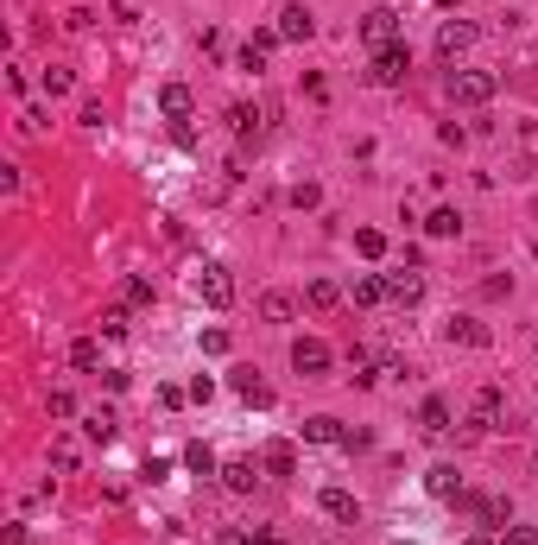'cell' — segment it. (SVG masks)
<instances>
[{"label":"cell","mask_w":538,"mask_h":545,"mask_svg":"<svg viewBox=\"0 0 538 545\" xmlns=\"http://www.w3.org/2000/svg\"><path fill=\"white\" fill-rule=\"evenodd\" d=\"M355 248H361L368 261H381V254H387V235H381V229H355Z\"/></svg>","instance_id":"30"},{"label":"cell","mask_w":538,"mask_h":545,"mask_svg":"<svg viewBox=\"0 0 538 545\" xmlns=\"http://www.w3.org/2000/svg\"><path fill=\"white\" fill-rule=\"evenodd\" d=\"M228 128H235V139H260V115H254L248 102H235V108H228Z\"/></svg>","instance_id":"23"},{"label":"cell","mask_w":538,"mask_h":545,"mask_svg":"<svg viewBox=\"0 0 538 545\" xmlns=\"http://www.w3.org/2000/svg\"><path fill=\"white\" fill-rule=\"evenodd\" d=\"M235 394H241L248 406H272V387L254 375V368H235Z\"/></svg>","instance_id":"15"},{"label":"cell","mask_w":538,"mask_h":545,"mask_svg":"<svg viewBox=\"0 0 538 545\" xmlns=\"http://www.w3.org/2000/svg\"><path fill=\"white\" fill-rule=\"evenodd\" d=\"M424 229H431L437 242H450V235H462V216H456V210H431V216H424Z\"/></svg>","instance_id":"24"},{"label":"cell","mask_w":538,"mask_h":545,"mask_svg":"<svg viewBox=\"0 0 538 545\" xmlns=\"http://www.w3.org/2000/svg\"><path fill=\"white\" fill-rule=\"evenodd\" d=\"M469 545H501V533H475V540H469Z\"/></svg>","instance_id":"37"},{"label":"cell","mask_w":538,"mask_h":545,"mask_svg":"<svg viewBox=\"0 0 538 545\" xmlns=\"http://www.w3.org/2000/svg\"><path fill=\"white\" fill-rule=\"evenodd\" d=\"M310 32H317L310 6H285V13H279V38H285V45H304Z\"/></svg>","instance_id":"10"},{"label":"cell","mask_w":538,"mask_h":545,"mask_svg":"<svg viewBox=\"0 0 538 545\" xmlns=\"http://www.w3.org/2000/svg\"><path fill=\"white\" fill-rule=\"evenodd\" d=\"M501 545H538L533 527H501Z\"/></svg>","instance_id":"35"},{"label":"cell","mask_w":538,"mask_h":545,"mask_svg":"<svg viewBox=\"0 0 538 545\" xmlns=\"http://www.w3.org/2000/svg\"><path fill=\"white\" fill-rule=\"evenodd\" d=\"M260 469H272V476H291V444H267Z\"/></svg>","instance_id":"28"},{"label":"cell","mask_w":538,"mask_h":545,"mask_svg":"<svg viewBox=\"0 0 538 545\" xmlns=\"http://www.w3.org/2000/svg\"><path fill=\"white\" fill-rule=\"evenodd\" d=\"M83 431H89L96 444H108V437L121 431V418H115V412H108V406H96V412H89V418H83Z\"/></svg>","instance_id":"22"},{"label":"cell","mask_w":538,"mask_h":545,"mask_svg":"<svg viewBox=\"0 0 538 545\" xmlns=\"http://www.w3.org/2000/svg\"><path fill=\"white\" fill-rule=\"evenodd\" d=\"M291 311H298V304H291L285 292H267V298H260V317H267V324H285Z\"/></svg>","instance_id":"27"},{"label":"cell","mask_w":538,"mask_h":545,"mask_svg":"<svg viewBox=\"0 0 538 545\" xmlns=\"http://www.w3.org/2000/svg\"><path fill=\"white\" fill-rule=\"evenodd\" d=\"M387 298V272H361L355 279V304H381Z\"/></svg>","instance_id":"25"},{"label":"cell","mask_w":538,"mask_h":545,"mask_svg":"<svg viewBox=\"0 0 538 545\" xmlns=\"http://www.w3.org/2000/svg\"><path fill=\"white\" fill-rule=\"evenodd\" d=\"M102 336H127V311H102Z\"/></svg>","instance_id":"32"},{"label":"cell","mask_w":538,"mask_h":545,"mask_svg":"<svg viewBox=\"0 0 538 545\" xmlns=\"http://www.w3.org/2000/svg\"><path fill=\"white\" fill-rule=\"evenodd\" d=\"M418 431H424V437H443V431H450V400H424V406H418Z\"/></svg>","instance_id":"17"},{"label":"cell","mask_w":538,"mask_h":545,"mask_svg":"<svg viewBox=\"0 0 538 545\" xmlns=\"http://www.w3.org/2000/svg\"><path fill=\"white\" fill-rule=\"evenodd\" d=\"M272 51H279V26H260V32L241 45V70H267Z\"/></svg>","instance_id":"8"},{"label":"cell","mask_w":538,"mask_h":545,"mask_svg":"<svg viewBox=\"0 0 538 545\" xmlns=\"http://www.w3.org/2000/svg\"><path fill=\"white\" fill-rule=\"evenodd\" d=\"M222 482H228L235 495H254V482H260V463H254V457H235V463H222Z\"/></svg>","instance_id":"14"},{"label":"cell","mask_w":538,"mask_h":545,"mask_svg":"<svg viewBox=\"0 0 538 545\" xmlns=\"http://www.w3.org/2000/svg\"><path fill=\"white\" fill-rule=\"evenodd\" d=\"M203 355H228V330H203Z\"/></svg>","instance_id":"33"},{"label":"cell","mask_w":538,"mask_h":545,"mask_svg":"<svg viewBox=\"0 0 538 545\" xmlns=\"http://www.w3.org/2000/svg\"><path fill=\"white\" fill-rule=\"evenodd\" d=\"M184 463H190L197 476H222V463H216V450H209V444H190V450H184Z\"/></svg>","instance_id":"26"},{"label":"cell","mask_w":538,"mask_h":545,"mask_svg":"<svg viewBox=\"0 0 538 545\" xmlns=\"http://www.w3.org/2000/svg\"><path fill=\"white\" fill-rule=\"evenodd\" d=\"M533 476H538V450H533Z\"/></svg>","instance_id":"38"},{"label":"cell","mask_w":538,"mask_h":545,"mask_svg":"<svg viewBox=\"0 0 538 545\" xmlns=\"http://www.w3.org/2000/svg\"><path fill=\"white\" fill-rule=\"evenodd\" d=\"M304 304H310V311H330V304H342V285H336V279H310V285H304Z\"/></svg>","instance_id":"20"},{"label":"cell","mask_w":538,"mask_h":545,"mask_svg":"<svg viewBox=\"0 0 538 545\" xmlns=\"http://www.w3.org/2000/svg\"><path fill=\"white\" fill-rule=\"evenodd\" d=\"M197 292H203L209 311H228V304H235V279H228V267H203L197 272Z\"/></svg>","instance_id":"4"},{"label":"cell","mask_w":538,"mask_h":545,"mask_svg":"<svg viewBox=\"0 0 538 545\" xmlns=\"http://www.w3.org/2000/svg\"><path fill=\"white\" fill-rule=\"evenodd\" d=\"M405 70H411V51H405V45H387V51H374V70H368V83H381V89H400Z\"/></svg>","instance_id":"2"},{"label":"cell","mask_w":538,"mask_h":545,"mask_svg":"<svg viewBox=\"0 0 538 545\" xmlns=\"http://www.w3.org/2000/svg\"><path fill=\"white\" fill-rule=\"evenodd\" d=\"M127 304H152V279H127Z\"/></svg>","instance_id":"34"},{"label":"cell","mask_w":538,"mask_h":545,"mask_svg":"<svg viewBox=\"0 0 538 545\" xmlns=\"http://www.w3.org/2000/svg\"><path fill=\"white\" fill-rule=\"evenodd\" d=\"M393 545H405V540H393Z\"/></svg>","instance_id":"39"},{"label":"cell","mask_w":538,"mask_h":545,"mask_svg":"<svg viewBox=\"0 0 538 545\" xmlns=\"http://www.w3.org/2000/svg\"><path fill=\"white\" fill-rule=\"evenodd\" d=\"M216 545H254V540H248L241 527H222V540H216Z\"/></svg>","instance_id":"36"},{"label":"cell","mask_w":538,"mask_h":545,"mask_svg":"<svg viewBox=\"0 0 538 545\" xmlns=\"http://www.w3.org/2000/svg\"><path fill=\"white\" fill-rule=\"evenodd\" d=\"M70 362H76L83 375H96V368H102V343H96V336H76V343H70Z\"/></svg>","instance_id":"21"},{"label":"cell","mask_w":538,"mask_h":545,"mask_svg":"<svg viewBox=\"0 0 538 545\" xmlns=\"http://www.w3.org/2000/svg\"><path fill=\"white\" fill-rule=\"evenodd\" d=\"M291 368H298L304 381H323V375H330V343H317V336H298V343H291Z\"/></svg>","instance_id":"3"},{"label":"cell","mask_w":538,"mask_h":545,"mask_svg":"<svg viewBox=\"0 0 538 545\" xmlns=\"http://www.w3.org/2000/svg\"><path fill=\"white\" fill-rule=\"evenodd\" d=\"M475 514H482V527H494V533H501V527H513V501H507V495L475 501Z\"/></svg>","instance_id":"18"},{"label":"cell","mask_w":538,"mask_h":545,"mask_svg":"<svg viewBox=\"0 0 538 545\" xmlns=\"http://www.w3.org/2000/svg\"><path fill=\"white\" fill-rule=\"evenodd\" d=\"M424 488H431L437 501H462V476H456V463H431Z\"/></svg>","instance_id":"11"},{"label":"cell","mask_w":538,"mask_h":545,"mask_svg":"<svg viewBox=\"0 0 538 545\" xmlns=\"http://www.w3.org/2000/svg\"><path fill=\"white\" fill-rule=\"evenodd\" d=\"M469 45H475V26H469V19H443V26H437V57H443V64H456Z\"/></svg>","instance_id":"7"},{"label":"cell","mask_w":538,"mask_h":545,"mask_svg":"<svg viewBox=\"0 0 538 545\" xmlns=\"http://www.w3.org/2000/svg\"><path fill=\"white\" fill-rule=\"evenodd\" d=\"M70 89H76V77H70L64 64H51V70H45V96H70Z\"/></svg>","instance_id":"29"},{"label":"cell","mask_w":538,"mask_h":545,"mask_svg":"<svg viewBox=\"0 0 538 545\" xmlns=\"http://www.w3.org/2000/svg\"><path fill=\"white\" fill-rule=\"evenodd\" d=\"M317 508H323L330 520H342V527H355V520H361V501H355L349 488H323V495H317Z\"/></svg>","instance_id":"9"},{"label":"cell","mask_w":538,"mask_h":545,"mask_svg":"<svg viewBox=\"0 0 538 545\" xmlns=\"http://www.w3.org/2000/svg\"><path fill=\"white\" fill-rule=\"evenodd\" d=\"M158 108H165L171 121H190V89H184V83H165V89H158Z\"/></svg>","instance_id":"19"},{"label":"cell","mask_w":538,"mask_h":545,"mask_svg":"<svg viewBox=\"0 0 538 545\" xmlns=\"http://www.w3.org/2000/svg\"><path fill=\"white\" fill-rule=\"evenodd\" d=\"M469 418H475V431H494V425L507 418V387H482V394L469 400Z\"/></svg>","instance_id":"5"},{"label":"cell","mask_w":538,"mask_h":545,"mask_svg":"<svg viewBox=\"0 0 538 545\" xmlns=\"http://www.w3.org/2000/svg\"><path fill=\"white\" fill-rule=\"evenodd\" d=\"M51 469H57V476H70V469H76V444H70V437H57V444H51Z\"/></svg>","instance_id":"31"},{"label":"cell","mask_w":538,"mask_h":545,"mask_svg":"<svg viewBox=\"0 0 538 545\" xmlns=\"http://www.w3.org/2000/svg\"><path fill=\"white\" fill-rule=\"evenodd\" d=\"M387 298H393V304H418V298H424V279H418V272H387Z\"/></svg>","instance_id":"16"},{"label":"cell","mask_w":538,"mask_h":545,"mask_svg":"<svg viewBox=\"0 0 538 545\" xmlns=\"http://www.w3.org/2000/svg\"><path fill=\"white\" fill-rule=\"evenodd\" d=\"M304 437L310 444H349V425L330 418V412H317V418H304Z\"/></svg>","instance_id":"13"},{"label":"cell","mask_w":538,"mask_h":545,"mask_svg":"<svg viewBox=\"0 0 538 545\" xmlns=\"http://www.w3.org/2000/svg\"><path fill=\"white\" fill-rule=\"evenodd\" d=\"M450 343H462V349H488L494 336H488V324H475V317H450V330H443Z\"/></svg>","instance_id":"12"},{"label":"cell","mask_w":538,"mask_h":545,"mask_svg":"<svg viewBox=\"0 0 538 545\" xmlns=\"http://www.w3.org/2000/svg\"><path fill=\"white\" fill-rule=\"evenodd\" d=\"M361 38H368L374 51H387V45H400V13H393V6H374V13L361 19Z\"/></svg>","instance_id":"6"},{"label":"cell","mask_w":538,"mask_h":545,"mask_svg":"<svg viewBox=\"0 0 538 545\" xmlns=\"http://www.w3.org/2000/svg\"><path fill=\"white\" fill-rule=\"evenodd\" d=\"M494 89H501V77H494V70H450V102H462V108L494 102Z\"/></svg>","instance_id":"1"}]
</instances>
